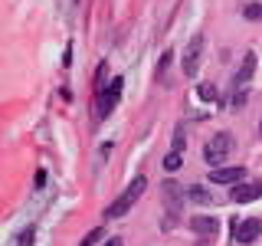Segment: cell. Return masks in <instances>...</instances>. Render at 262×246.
<instances>
[{"label":"cell","mask_w":262,"mask_h":246,"mask_svg":"<svg viewBox=\"0 0 262 246\" xmlns=\"http://www.w3.org/2000/svg\"><path fill=\"white\" fill-rule=\"evenodd\" d=\"M144 191H147V177H141V174H138V177L131 180L128 187H125V194H121L118 200H115L112 207L105 210V220H121V217H125V213H128V210L138 203V197H141Z\"/></svg>","instance_id":"obj_1"},{"label":"cell","mask_w":262,"mask_h":246,"mask_svg":"<svg viewBox=\"0 0 262 246\" xmlns=\"http://www.w3.org/2000/svg\"><path fill=\"white\" fill-rule=\"evenodd\" d=\"M229 151H233V135L229 131H220V135H213L207 148H203V161L210 164V168H220L226 158H229Z\"/></svg>","instance_id":"obj_2"},{"label":"cell","mask_w":262,"mask_h":246,"mask_svg":"<svg viewBox=\"0 0 262 246\" xmlns=\"http://www.w3.org/2000/svg\"><path fill=\"white\" fill-rule=\"evenodd\" d=\"M200 53H203V36L196 33V36H190V43L184 49V76H196L200 72Z\"/></svg>","instance_id":"obj_3"},{"label":"cell","mask_w":262,"mask_h":246,"mask_svg":"<svg viewBox=\"0 0 262 246\" xmlns=\"http://www.w3.org/2000/svg\"><path fill=\"white\" fill-rule=\"evenodd\" d=\"M259 233H262V220H259V217H249V220H233V236H236L239 243H252Z\"/></svg>","instance_id":"obj_4"},{"label":"cell","mask_w":262,"mask_h":246,"mask_svg":"<svg viewBox=\"0 0 262 246\" xmlns=\"http://www.w3.org/2000/svg\"><path fill=\"white\" fill-rule=\"evenodd\" d=\"M121 86H125V79L115 76V79H112V86H108V92L98 95V115H108V112L115 109V102H118V95H121Z\"/></svg>","instance_id":"obj_5"},{"label":"cell","mask_w":262,"mask_h":246,"mask_svg":"<svg viewBox=\"0 0 262 246\" xmlns=\"http://www.w3.org/2000/svg\"><path fill=\"white\" fill-rule=\"evenodd\" d=\"M259 194H262V180H252V184H233V191H229V197H233L236 203H252Z\"/></svg>","instance_id":"obj_6"},{"label":"cell","mask_w":262,"mask_h":246,"mask_svg":"<svg viewBox=\"0 0 262 246\" xmlns=\"http://www.w3.org/2000/svg\"><path fill=\"white\" fill-rule=\"evenodd\" d=\"M243 177H246V168H239V164L236 168H216L210 174L213 184H243Z\"/></svg>","instance_id":"obj_7"},{"label":"cell","mask_w":262,"mask_h":246,"mask_svg":"<svg viewBox=\"0 0 262 246\" xmlns=\"http://www.w3.org/2000/svg\"><path fill=\"white\" fill-rule=\"evenodd\" d=\"M256 63H259V59H256V53H246V56H243V66H239V72H236V79H233V82H236V89H243L246 82L252 79V72H256Z\"/></svg>","instance_id":"obj_8"},{"label":"cell","mask_w":262,"mask_h":246,"mask_svg":"<svg viewBox=\"0 0 262 246\" xmlns=\"http://www.w3.org/2000/svg\"><path fill=\"white\" fill-rule=\"evenodd\" d=\"M161 191H164V200H167V207H170V213H174V210L180 207V200H184V187H177L174 180H167V184H164Z\"/></svg>","instance_id":"obj_9"},{"label":"cell","mask_w":262,"mask_h":246,"mask_svg":"<svg viewBox=\"0 0 262 246\" xmlns=\"http://www.w3.org/2000/svg\"><path fill=\"white\" fill-rule=\"evenodd\" d=\"M190 227H193L200 236H210V240H213V233H216V220H213V217H193Z\"/></svg>","instance_id":"obj_10"},{"label":"cell","mask_w":262,"mask_h":246,"mask_svg":"<svg viewBox=\"0 0 262 246\" xmlns=\"http://www.w3.org/2000/svg\"><path fill=\"white\" fill-rule=\"evenodd\" d=\"M102 240H105V230L95 227V230H89V233L79 240V246H95V243H102Z\"/></svg>","instance_id":"obj_11"},{"label":"cell","mask_w":262,"mask_h":246,"mask_svg":"<svg viewBox=\"0 0 262 246\" xmlns=\"http://www.w3.org/2000/svg\"><path fill=\"white\" fill-rule=\"evenodd\" d=\"M187 197H190L193 203H210V194H207V187H200V184H193L190 191H187Z\"/></svg>","instance_id":"obj_12"},{"label":"cell","mask_w":262,"mask_h":246,"mask_svg":"<svg viewBox=\"0 0 262 246\" xmlns=\"http://www.w3.org/2000/svg\"><path fill=\"white\" fill-rule=\"evenodd\" d=\"M243 16H246V20H262V4H249V7H243Z\"/></svg>","instance_id":"obj_13"},{"label":"cell","mask_w":262,"mask_h":246,"mask_svg":"<svg viewBox=\"0 0 262 246\" xmlns=\"http://www.w3.org/2000/svg\"><path fill=\"white\" fill-rule=\"evenodd\" d=\"M196 95H200L203 102H213V98H216V86H210V82H203V86H200V92H196Z\"/></svg>","instance_id":"obj_14"},{"label":"cell","mask_w":262,"mask_h":246,"mask_svg":"<svg viewBox=\"0 0 262 246\" xmlns=\"http://www.w3.org/2000/svg\"><path fill=\"white\" fill-rule=\"evenodd\" d=\"M180 161H184V158H180V151H170L167 158H164V168H167V171H177Z\"/></svg>","instance_id":"obj_15"},{"label":"cell","mask_w":262,"mask_h":246,"mask_svg":"<svg viewBox=\"0 0 262 246\" xmlns=\"http://www.w3.org/2000/svg\"><path fill=\"white\" fill-rule=\"evenodd\" d=\"M170 63H174V53H170V49H167V53L161 56V63H158V72H161V76H164V72H167V66H170Z\"/></svg>","instance_id":"obj_16"},{"label":"cell","mask_w":262,"mask_h":246,"mask_svg":"<svg viewBox=\"0 0 262 246\" xmlns=\"http://www.w3.org/2000/svg\"><path fill=\"white\" fill-rule=\"evenodd\" d=\"M33 236H36V230H33V227H27V230L20 233V246H33Z\"/></svg>","instance_id":"obj_17"},{"label":"cell","mask_w":262,"mask_h":246,"mask_svg":"<svg viewBox=\"0 0 262 246\" xmlns=\"http://www.w3.org/2000/svg\"><path fill=\"white\" fill-rule=\"evenodd\" d=\"M180 148H184V131H174V151H180Z\"/></svg>","instance_id":"obj_18"},{"label":"cell","mask_w":262,"mask_h":246,"mask_svg":"<svg viewBox=\"0 0 262 246\" xmlns=\"http://www.w3.org/2000/svg\"><path fill=\"white\" fill-rule=\"evenodd\" d=\"M105 246H121V240H108V243H105Z\"/></svg>","instance_id":"obj_19"},{"label":"cell","mask_w":262,"mask_h":246,"mask_svg":"<svg viewBox=\"0 0 262 246\" xmlns=\"http://www.w3.org/2000/svg\"><path fill=\"white\" fill-rule=\"evenodd\" d=\"M259 131H262V121H259Z\"/></svg>","instance_id":"obj_20"}]
</instances>
